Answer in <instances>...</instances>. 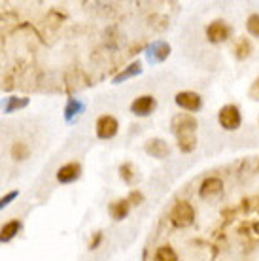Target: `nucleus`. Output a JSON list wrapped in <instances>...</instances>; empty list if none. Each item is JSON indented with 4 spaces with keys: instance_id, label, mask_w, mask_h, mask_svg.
Wrapping results in <instances>:
<instances>
[{
    "instance_id": "24",
    "label": "nucleus",
    "mask_w": 259,
    "mask_h": 261,
    "mask_svg": "<svg viewBox=\"0 0 259 261\" xmlns=\"http://www.w3.org/2000/svg\"><path fill=\"white\" fill-rule=\"evenodd\" d=\"M17 197H19V190H12V191H8V193H4V195L0 197V210L8 208Z\"/></svg>"
},
{
    "instance_id": "4",
    "label": "nucleus",
    "mask_w": 259,
    "mask_h": 261,
    "mask_svg": "<svg viewBox=\"0 0 259 261\" xmlns=\"http://www.w3.org/2000/svg\"><path fill=\"white\" fill-rule=\"evenodd\" d=\"M218 121L225 130H237L240 127L242 116H240V110L235 105H225L218 114Z\"/></svg>"
},
{
    "instance_id": "25",
    "label": "nucleus",
    "mask_w": 259,
    "mask_h": 261,
    "mask_svg": "<svg viewBox=\"0 0 259 261\" xmlns=\"http://www.w3.org/2000/svg\"><path fill=\"white\" fill-rule=\"evenodd\" d=\"M246 29L252 36H259V13H252L246 21Z\"/></svg>"
},
{
    "instance_id": "23",
    "label": "nucleus",
    "mask_w": 259,
    "mask_h": 261,
    "mask_svg": "<svg viewBox=\"0 0 259 261\" xmlns=\"http://www.w3.org/2000/svg\"><path fill=\"white\" fill-rule=\"evenodd\" d=\"M149 27H153L156 31L161 33V31H165V29L169 27V17L159 15V13H157V15H151V17H149Z\"/></svg>"
},
{
    "instance_id": "18",
    "label": "nucleus",
    "mask_w": 259,
    "mask_h": 261,
    "mask_svg": "<svg viewBox=\"0 0 259 261\" xmlns=\"http://www.w3.org/2000/svg\"><path fill=\"white\" fill-rule=\"evenodd\" d=\"M10 153H12L13 161H25V159L31 157V146L27 142H23V140H17V142L12 144Z\"/></svg>"
},
{
    "instance_id": "20",
    "label": "nucleus",
    "mask_w": 259,
    "mask_h": 261,
    "mask_svg": "<svg viewBox=\"0 0 259 261\" xmlns=\"http://www.w3.org/2000/svg\"><path fill=\"white\" fill-rule=\"evenodd\" d=\"M29 102H31V100L27 97H8L6 105H4V112H6V114L19 112V110H23V108H27Z\"/></svg>"
},
{
    "instance_id": "19",
    "label": "nucleus",
    "mask_w": 259,
    "mask_h": 261,
    "mask_svg": "<svg viewBox=\"0 0 259 261\" xmlns=\"http://www.w3.org/2000/svg\"><path fill=\"white\" fill-rule=\"evenodd\" d=\"M233 51H235V57L239 61H246L250 55H252L253 51V47L252 44H250V40L248 38H239L237 40V44H235L233 47Z\"/></svg>"
},
{
    "instance_id": "16",
    "label": "nucleus",
    "mask_w": 259,
    "mask_h": 261,
    "mask_svg": "<svg viewBox=\"0 0 259 261\" xmlns=\"http://www.w3.org/2000/svg\"><path fill=\"white\" fill-rule=\"evenodd\" d=\"M138 74H142V63H140V61H135V63H131V65L125 66L119 74L114 76V84H123V82L135 78Z\"/></svg>"
},
{
    "instance_id": "15",
    "label": "nucleus",
    "mask_w": 259,
    "mask_h": 261,
    "mask_svg": "<svg viewBox=\"0 0 259 261\" xmlns=\"http://www.w3.org/2000/svg\"><path fill=\"white\" fill-rule=\"evenodd\" d=\"M21 225L23 223L19 222V220H10V222H6L2 227H0V244H6V242L13 241L15 237H17V233L21 231Z\"/></svg>"
},
{
    "instance_id": "5",
    "label": "nucleus",
    "mask_w": 259,
    "mask_h": 261,
    "mask_svg": "<svg viewBox=\"0 0 259 261\" xmlns=\"http://www.w3.org/2000/svg\"><path fill=\"white\" fill-rule=\"evenodd\" d=\"M117 129H119V123H117V119L110 114H104L100 118L97 119V123H95V130H97V137L100 140H110L117 135Z\"/></svg>"
},
{
    "instance_id": "9",
    "label": "nucleus",
    "mask_w": 259,
    "mask_h": 261,
    "mask_svg": "<svg viewBox=\"0 0 259 261\" xmlns=\"http://www.w3.org/2000/svg\"><path fill=\"white\" fill-rule=\"evenodd\" d=\"M65 84H66V93H68V95H72L74 91H80V89L87 87L91 82H89V78L85 76L84 70L74 68V70H70L65 76Z\"/></svg>"
},
{
    "instance_id": "14",
    "label": "nucleus",
    "mask_w": 259,
    "mask_h": 261,
    "mask_svg": "<svg viewBox=\"0 0 259 261\" xmlns=\"http://www.w3.org/2000/svg\"><path fill=\"white\" fill-rule=\"evenodd\" d=\"M129 212H131V204L127 199H117V201H112L108 204V214H110V218L114 222L125 220L129 216Z\"/></svg>"
},
{
    "instance_id": "1",
    "label": "nucleus",
    "mask_w": 259,
    "mask_h": 261,
    "mask_svg": "<svg viewBox=\"0 0 259 261\" xmlns=\"http://www.w3.org/2000/svg\"><path fill=\"white\" fill-rule=\"evenodd\" d=\"M197 220L195 206L189 201H178L169 212V222L174 229H188Z\"/></svg>"
},
{
    "instance_id": "17",
    "label": "nucleus",
    "mask_w": 259,
    "mask_h": 261,
    "mask_svg": "<svg viewBox=\"0 0 259 261\" xmlns=\"http://www.w3.org/2000/svg\"><path fill=\"white\" fill-rule=\"evenodd\" d=\"M153 261H180V257H178V252L170 244H161L156 248Z\"/></svg>"
},
{
    "instance_id": "6",
    "label": "nucleus",
    "mask_w": 259,
    "mask_h": 261,
    "mask_svg": "<svg viewBox=\"0 0 259 261\" xmlns=\"http://www.w3.org/2000/svg\"><path fill=\"white\" fill-rule=\"evenodd\" d=\"M174 102L180 106V108H184V110L197 112V110H201L202 98L199 93H195V91H180V93H176Z\"/></svg>"
},
{
    "instance_id": "22",
    "label": "nucleus",
    "mask_w": 259,
    "mask_h": 261,
    "mask_svg": "<svg viewBox=\"0 0 259 261\" xmlns=\"http://www.w3.org/2000/svg\"><path fill=\"white\" fill-rule=\"evenodd\" d=\"M119 176H121V180H123L125 184H133L135 182V167H133V163H123L121 167H119Z\"/></svg>"
},
{
    "instance_id": "10",
    "label": "nucleus",
    "mask_w": 259,
    "mask_h": 261,
    "mask_svg": "<svg viewBox=\"0 0 259 261\" xmlns=\"http://www.w3.org/2000/svg\"><path fill=\"white\" fill-rule=\"evenodd\" d=\"M80 176H82V165L78 161H70V163L59 167L57 174H55L59 184H72L76 182Z\"/></svg>"
},
{
    "instance_id": "7",
    "label": "nucleus",
    "mask_w": 259,
    "mask_h": 261,
    "mask_svg": "<svg viewBox=\"0 0 259 261\" xmlns=\"http://www.w3.org/2000/svg\"><path fill=\"white\" fill-rule=\"evenodd\" d=\"M156 108H157V100L153 95H142V97L135 98L133 105H131V112L135 116H140V118H146L149 114H153Z\"/></svg>"
},
{
    "instance_id": "13",
    "label": "nucleus",
    "mask_w": 259,
    "mask_h": 261,
    "mask_svg": "<svg viewBox=\"0 0 259 261\" xmlns=\"http://www.w3.org/2000/svg\"><path fill=\"white\" fill-rule=\"evenodd\" d=\"M85 110V105L76 97H70L66 100L65 105V112H63V116H65V121L66 123H72V121H76V119L84 114Z\"/></svg>"
},
{
    "instance_id": "11",
    "label": "nucleus",
    "mask_w": 259,
    "mask_h": 261,
    "mask_svg": "<svg viewBox=\"0 0 259 261\" xmlns=\"http://www.w3.org/2000/svg\"><path fill=\"white\" fill-rule=\"evenodd\" d=\"M144 150H146L148 155L156 157V159H165L170 153L169 144L165 142L163 138H149L148 142L144 144Z\"/></svg>"
},
{
    "instance_id": "8",
    "label": "nucleus",
    "mask_w": 259,
    "mask_h": 261,
    "mask_svg": "<svg viewBox=\"0 0 259 261\" xmlns=\"http://www.w3.org/2000/svg\"><path fill=\"white\" fill-rule=\"evenodd\" d=\"M231 36V27L223 23L221 19L212 21L210 25L206 27V38L212 42V44H220V42H225Z\"/></svg>"
},
{
    "instance_id": "21",
    "label": "nucleus",
    "mask_w": 259,
    "mask_h": 261,
    "mask_svg": "<svg viewBox=\"0 0 259 261\" xmlns=\"http://www.w3.org/2000/svg\"><path fill=\"white\" fill-rule=\"evenodd\" d=\"M176 146H178V150H180L182 153H191V151L197 148V137H195V135H184V137H178Z\"/></svg>"
},
{
    "instance_id": "30",
    "label": "nucleus",
    "mask_w": 259,
    "mask_h": 261,
    "mask_svg": "<svg viewBox=\"0 0 259 261\" xmlns=\"http://www.w3.org/2000/svg\"><path fill=\"white\" fill-rule=\"evenodd\" d=\"M138 49H142V44H136V46H133V47H131L129 55H135V53H138Z\"/></svg>"
},
{
    "instance_id": "3",
    "label": "nucleus",
    "mask_w": 259,
    "mask_h": 261,
    "mask_svg": "<svg viewBox=\"0 0 259 261\" xmlns=\"http://www.w3.org/2000/svg\"><path fill=\"white\" fill-rule=\"evenodd\" d=\"M223 190H225V184L221 178L208 176L199 186V199L201 201H214V199L223 195Z\"/></svg>"
},
{
    "instance_id": "12",
    "label": "nucleus",
    "mask_w": 259,
    "mask_h": 261,
    "mask_svg": "<svg viewBox=\"0 0 259 261\" xmlns=\"http://www.w3.org/2000/svg\"><path fill=\"white\" fill-rule=\"evenodd\" d=\"M170 55V46L163 40H157L148 46V61L149 63H163Z\"/></svg>"
},
{
    "instance_id": "28",
    "label": "nucleus",
    "mask_w": 259,
    "mask_h": 261,
    "mask_svg": "<svg viewBox=\"0 0 259 261\" xmlns=\"http://www.w3.org/2000/svg\"><path fill=\"white\" fill-rule=\"evenodd\" d=\"M100 242H102V231H97V233L93 235V239H91V242H89V250H97Z\"/></svg>"
},
{
    "instance_id": "29",
    "label": "nucleus",
    "mask_w": 259,
    "mask_h": 261,
    "mask_svg": "<svg viewBox=\"0 0 259 261\" xmlns=\"http://www.w3.org/2000/svg\"><path fill=\"white\" fill-rule=\"evenodd\" d=\"M250 97L252 98H255V100H259V78L255 80V82H253L252 84V87H250Z\"/></svg>"
},
{
    "instance_id": "27",
    "label": "nucleus",
    "mask_w": 259,
    "mask_h": 261,
    "mask_svg": "<svg viewBox=\"0 0 259 261\" xmlns=\"http://www.w3.org/2000/svg\"><path fill=\"white\" fill-rule=\"evenodd\" d=\"M17 21V15H13V13H4L2 17H0V27L4 25H13Z\"/></svg>"
},
{
    "instance_id": "26",
    "label": "nucleus",
    "mask_w": 259,
    "mask_h": 261,
    "mask_svg": "<svg viewBox=\"0 0 259 261\" xmlns=\"http://www.w3.org/2000/svg\"><path fill=\"white\" fill-rule=\"evenodd\" d=\"M127 201H129L131 206H140L144 202V195H142V191H138V190H133L129 193V197H127Z\"/></svg>"
},
{
    "instance_id": "2",
    "label": "nucleus",
    "mask_w": 259,
    "mask_h": 261,
    "mask_svg": "<svg viewBox=\"0 0 259 261\" xmlns=\"http://www.w3.org/2000/svg\"><path fill=\"white\" fill-rule=\"evenodd\" d=\"M197 127H199V121L191 114H176L170 121V130L172 135H176V138L184 135H195Z\"/></svg>"
}]
</instances>
